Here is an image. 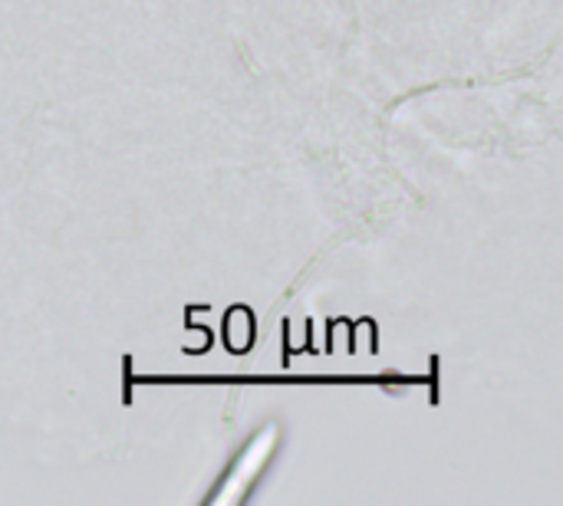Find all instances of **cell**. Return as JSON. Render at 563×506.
I'll use <instances>...</instances> for the list:
<instances>
[{
  "instance_id": "cell-1",
  "label": "cell",
  "mask_w": 563,
  "mask_h": 506,
  "mask_svg": "<svg viewBox=\"0 0 563 506\" xmlns=\"http://www.w3.org/2000/svg\"><path fill=\"white\" fill-rule=\"evenodd\" d=\"M277 445H280V428L277 425H267L251 445L241 448V454L234 458L231 471L221 477V484L208 497V504H241L251 494V487L261 481V474L267 471V464L274 461Z\"/></svg>"
}]
</instances>
